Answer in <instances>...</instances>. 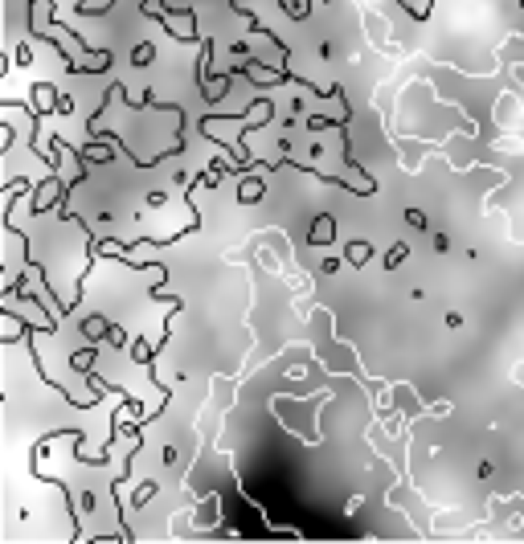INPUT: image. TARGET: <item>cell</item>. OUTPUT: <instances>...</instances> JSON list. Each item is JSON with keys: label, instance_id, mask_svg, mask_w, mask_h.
Wrapping results in <instances>:
<instances>
[{"label": "cell", "instance_id": "7a4b0ae2", "mask_svg": "<svg viewBox=\"0 0 524 544\" xmlns=\"http://www.w3.org/2000/svg\"><path fill=\"white\" fill-rule=\"evenodd\" d=\"M111 319H103V315H91L87 324H82V332H87V340H103V335H111Z\"/></svg>", "mask_w": 524, "mask_h": 544}, {"label": "cell", "instance_id": "6da1fadb", "mask_svg": "<svg viewBox=\"0 0 524 544\" xmlns=\"http://www.w3.org/2000/svg\"><path fill=\"white\" fill-rule=\"evenodd\" d=\"M336 238V221L324 213V217H315V225H311V234H308V245H324V242H332Z\"/></svg>", "mask_w": 524, "mask_h": 544}, {"label": "cell", "instance_id": "5b68a950", "mask_svg": "<svg viewBox=\"0 0 524 544\" xmlns=\"http://www.w3.org/2000/svg\"><path fill=\"white\" fill-rule=\"evenodd\" d=\"M278 4H283V13H287V17H295V21H304V17L311 13L308 0H278Z\"/></svg>", "mask_w": 524, "mask_h": 544}, {"label": "cell", "instance_id": "8992f818", "mask_svg": "<svg viewBox=\"0 0 524 544\" xmlns=\"http://www.w3.org/2000/svg\"><path fill=\"white\" fill-rule=\"evenodd\" d=\"M405 254H410V245H405V242L389 245V254H385V266H389V271H398V266H401V258H405Z\"/></svg>", "mask_w": 524, "mask_h": 544}, {"label": "cell", "instance_id": "ba28073f", "mask_svg": "<svg viewBox=\"0 0 524 544\" xmlns=\"http://www.w3.org/2000/svg\"><path fill=\"white\" fill-rule=\"evenodd\" d=\"M258 197H262V181L246 184V188H242V192H238V201H242V205H254V201H258Z\"/></svg>", "mask_w": 524, "mask_h": 544}, {"label": "cell", "instance_id": "277c9868", "mask_svg": "<svg viewBox=\"0 0 524 544\" xmlns=\"http://www.w3.org/2000/svg\"><path fill=\"white\" fill-rule=\"evenodd\" d=\"M369 258H373V245L369 242H352V245H348V262H352V266H365Z\"/></svg>", "mask_w": 524, "mask_h": 544}, {"label": "cell", "instance_id": "52a82bcc", "mask_svg": "<svg viewBox=\"0 0 524 544\" xmlns=\"http://www.w3.org/2000/svg\"><path fill=\"white\" fill-rule=\"evenodd\" d=\"M156 58V45L152 41H144V45H135V54H131V66H148Z\"/></svg>", "mask_w": 524, "mask_h": 544}, {"label": "cell", "instance_id": "30bf717a", "mask_svg": "<svg viewBox=\"0 0 524 544\" xmlns=\"http://www.w3.org/2000/svg\"><path fill=\"white\" fill-rule=\"evenodd\" d=\"M405 221H410V225H418V229H431V225H426V213H422V209H405Z\"/></svg>", "mask_w": 524, "mask_h": 544}, {"label": "cell", "instance_id": "9c48e42d", "mask_svg": "<svg viewBox=\"0 0 524 544\" xmlns=\"http://www.w3.org/2000/svg\"><path fill=\"white\" fill-rule=\"evenodd\" d=\"M91 361H94V352H91V348H87V352H74V356H70V364H74L78 372H91Z\"/></svg>", "mask_w": 524, "mask_h": 544}, {"label": "cell", "instance_id": "3957f363", "mask_svg": "<svg viewBox=\"0 0 524 544\" xmlns=\"http://www.w3.org/2000/svg\"><path fill=\"white\" fill-rule=\"evenodd\" d=\"M401 8H405L414 21H426V17L434 13V0H401Z\"/></svg>", "mask_w": 524, "mask_h": 544}, {"label": "cell", "instance_id": "8fae6325", "mask_svg": "<svg viewBox=\"0 0 524 544\" xmlns=\"http://www.w3.org/2000/svg\"><path fill=\"white\" fill-rule=\"evenodd\" d=\"M152 495H156V483H144V487H140V495H135V504H148Z\"/></svg>", "mask_w": 524, "mask_h": 544}]
</instances>
